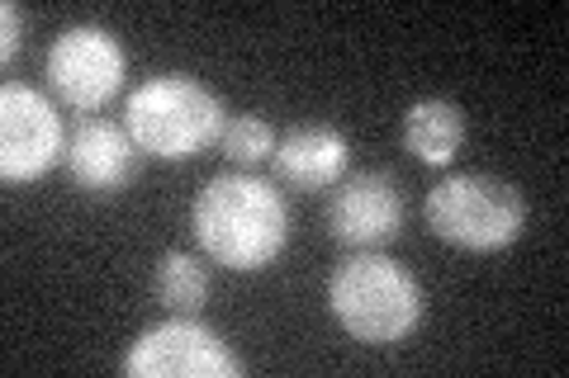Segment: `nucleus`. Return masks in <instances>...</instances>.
Returning <instances> with one entry per match:
<instances>
[{
  "instance_id": "10",
  "label": "nucleus",
  "mask_w": 569,
  "mask_h": 378,
  "mask_svg": "<svg viewBox=\"0 0 569 378\" xmlns=\"http://www.w3.org/2000/svg\"><path fill=\"white\" fill-rule=\"evenodd\" d=\"M347 161H351V147L342 129H332V123H295L276 142L271 166H276V180H284L290 190L318 194V190H332L347 175Z\"/></svg>"
},
{
  "instance_id": "7",
  "label": "nucleus",
  "mask_w": 569,
  "mask_h": 378,
  "mask_svg": "<svg viewBox=\"0 0 569 378\" xmlns=\"http://www.w3.org/2000/svg\"><path fill=\"white\" fill-rule=\"evenodd\" d=\"M62 156H67V133L52 100L20 81L0 85V175L10 185H33Z\"/></svg>"
},
{
  "instance_id": "3",
  "label": "nucleus",
  "mask_w": 569,
  "mask_h": 378,
  "mask_svg": "<svg viewBox=\"0 0 569 378\" xmlns=\"http://www.w3.org/2000/svg\"><path fill=\"white\" fill-rule=\"evenodd\" d=\"M223 123V100L186 71H157L133 85L123 104V129L138 142V152L157 161H190L209 142H219Z\"/></svg>"
},
{
  "instance_id": "14",
  "label": "nucleus",
  "mask_w": 569,
  "mask_h": 378,
  "mask_svg": "<svg viewBox=\"0 0 569 378\" xmlns=\"http://www.w3.org/2000/svg\"><path fill=\"white\" fill-rule=\"evenodd\" d=\"M0 24H6V33H0V62H14V52L24 48V10L6 0L0 6Z\"/></svg>"
},
{
  "instance_id": "12",
  "label": "nucleus",
  "mask_w": 569,
  "mask_h": 378,
  "mask_svg": "<svg viewBox=\"0 0 569 378\" xmlns=\"http://www.w3.org/2000/svg\"><path fill=\"white\" fill-rule=\"evenodd\" d=\"M152 294L162 308L181 313V317H200L204 303H209V269L200 256L190 251H167L157 260V275H152Z\"/></svg>"
},
{
  "instance_id": "4",
  "label": "nucleus",
  "mask_w": 569,
  "mask_h": 378,
  "mask_svg": "<svg viewBox=\"0 0 569 378\" xmlns=\"http://www.w3.org/2000/svg\"><path fill=\"white\" fill-rule=\"evenodd\" d=\"M422 218L456 251H503L522 237L527 200L512 180L460 171L441 180L437 190H427Z\"/></svg>"
},
{
  "instance_id": "5",
  "label": "nucleus",
  "mask_w": 569,
  "mask_h": 378,
  "mask_svg": "<svg viewBox=\"0 0 569 378\" xmlns=\"http://www.w3.org/2000/svg\"><path fill=\"white\" fill-rule=\"evenodd\" d=\"M129 378H238L242 359L200 317H167L142 331L123 355Z\"/></svg>"
},
{
  "instance_id": "8",
  "label": "nucleus",
  "mask_w": 569,
  "mask_h": 378,
  "mask_svg": "<svg viewBox=\"0 0 569 378\" xmlns=\"http://www.w3.org/2000/svg\"><path fill=\"white\" fill-rule=\"evenodd\" d=\"M328 232L347 251L389 246L403 232V185L389 171L342 175L328 200Z\"/></svg>"
},
{
  "instance_id": "2",
  "label": "nucleus",
  "mask_w": 569,
  "mask_h": 378,
  "mask_svg": "<svg viewBox=\"0 0 569 378\" xmlns=\"http://www.w3.org/2000/svg\"><path fill=\"white\" fill-rule=\"evenodd\" d=\"M328 308L337 327L361 346H399L422 321V284L399 260L351 251L328 275Z\"/></svg>"
},
{
  "instance_id": "1",
  "label": "nucleus",
  "mask_w": 569,
  "mask_h": 378,
  "mask_svg": "<svg viewBox=\"0 0 569 378\" xmlns=\"http://www.w3.org/2000/svg\"><path fill=\"white\" fill-rule=\"evenodd\" d=\"M190 232L213 265L252 275L290 246V208L271 180L252 171H223L194 194Z\"/></svg>"
},
{
  "instance_id": "11",
  "label": "nucleus",
  "mask_w": 569,
  "mask_h": 378,
  "mask_svg": "<svg viewBox=\"0 0 569 378\" xmlns=\"http://www.w3.org/2000/svg\"><path fill=\"white\" fill-rule=\"evenodd\" d=\"M399 142L403 152H413L422 166H451L466 147V110L456 100L441 95H422L403 110L399 123Z\"/></svg>"
},
{
  "instance_id": "9",
  "label": "nucleus",
  "mask_w": 569,
  "mask_h": 378,
  "mask_svg": "<svg viewBox=\"0 0 569 378\" xmlns=\"http://www.w3.org/2000/svg\"><path fill=\"white\" fill-rule=\"evenodd\" d=\"M62 166L71 175V185L86 194H119L138 171V142L129 137L123 123L86 114L67 137Z\"/></svg>"
},
{
  "instance_id": "6",
  "label": "nucleus",
  "mask_w": 569,
  "mask_h": 378,
  "mask_svg": "<svg viewBox=\"0 0 569 378\" xmlns=\"http://www.w3.org/2000/svg\"><path fill=\"white\" fill-rule=\"evenodd\" d=\"M123 71H129V52L100 24H71L48 48V85L81 114H96L119 95Z\"/></svg>"
},
{
  "instance_id": "13",
  "label": "nucleus",
  "mask_w": 569,
  "mask_h": 378,
  "mask_svg": "<svg viewBox=\"0 0 569 378\" xmlns=\"http://www.w3.org/2000/svg\"><path fill=\"white\" fill-rule=\"evenodd\" d=\"M276 129L266 123L261 114H238V119H228L223 123V133H219V152L233 161L238 171H252L261 166V161H271L276 156Z\"/></svg>"
}]
</instances>
